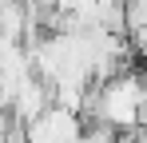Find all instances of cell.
Returning <instances> with one entry per match:
<instances>
[{"label": "cell", "mask_w": 147, "mask_h": 143, "mask_svg": "<svg viewBox=\"0 0 147 143\" xmlns=\"http://www.w3.org/2000/svg\"><path fill=\"white\" fill-rule=\"evenodd\" d=\"M80 115H84V123H107L115 131L147 127V84H143V72L123 68L119 76H111L103 84H92L88 103H84Z\"/></svg>", "instance_id": "6da1fadb"}, {"label": "cell", "mask_w": 147, "mask_h": 143, "mask_svg": "<svg viewBox=\"0 0 147 143\" xmlns=\"http://www.w3.org/2000/svg\"><path fill=\"white\" fill-rule=\"evenodd\" d=\"M135 28H147V0H127V36Z\"/></svg>", "instance_id": "7a4b0ae2"}, {"label": "cell", "mask_w": 147, "mask_h": 143, "mask_svg": "<svg viewBox=\"0 0 147 143\" xmlns=\"http://www.w3.org/2000/svg\"><path fill=\"white\" fill-rule=\"evenodd\" d=\"M143 84H147V64H143Z\"/></svg>", "instance_id": "3957f363"}]
</instances>
